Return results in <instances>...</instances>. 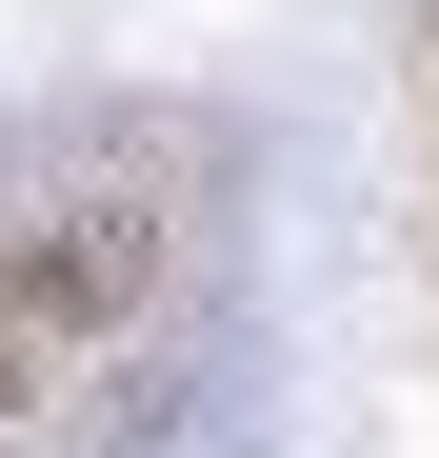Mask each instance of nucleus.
Listing matches in <instances>:
<instances>
[{"label": "nucleus", "instance_id": "obj_1", "mask_svg": "<svg viewBox=\"0 0 439 458\" xmlns=\"http://www.w3.org/2000/svg\"><path fill=\"white\" fill-rule=\"evenodd\" d=\"M140 299H160V219L140 199H60L0 240V419H40V399H81V378L140 339Z\"/></svg>", "mask_w": 439, "mask_h": 458}, {"label": "nucleus", "instance_id": "obj_2", "mask_svg": "<svg viewBox=\"0 0 439 458\" xmlns=\"http://www.w3.org/2000/svg\"><path fill=\"white\" fill-rule=\"evenodd\" d=\"M419 100H439V21H419Z\"/></svg>", "mask_w": 439, "mask_h": 458}]
</instances>
